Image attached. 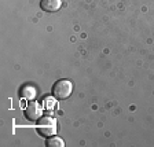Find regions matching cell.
<instances>
[{"mask_svg": "<svg viewBox=\"0 0 154 147\" xmlns=\"http://www.w3.org/2000/svg\"><path fill=\"white\" fill-rule=\"evenodd\" d=\"M43 114V109L42 106L38 105L37 102H30L25 109V115L29 121H37Z\"/></svg>", "mask_w": 154, "mask_h": 147, "instance_id": "3", "label": "cell"}, {"mask_svg": "<svg viewBox=\"0 0 154 147\" xmlns=\"http://www.w3.org/2000/svg\"><path fill=\"white\" fill-rule=\"evenodd\" d=\"M54 105H55V102L52 98H47V99L44 100V106L48 112H52V110H54Z\"/></svg>", "mask_w": 154, "mask_h": 147, "instance_id": "7", "label": "cell"}, {"mask_svg": "<svg viewBox=\"0 0 154 147\" xmlns=\"http://www.w3.org/2000/svg\"><path fill=\"white\" fill-rule=\"evenodd\" d=\"M72 91H73V85H72V83L69 80L57 81L54 84V88H52V93H54L55 99H59V100L67 99L72 95Z\"/></svg>", "mask_w": 154, "mask_h": 147, "instance_id": "1", "label": "cell"}, {"mask_svg": "<svg viewBox=\"0 0 154 147\" xmlns=\"http://www.w3.org/2000/svg\"><path fill=\"white\" fill-rule=\"evenodd\" d=\"M37 129L43 136L50 138V136L55 135V132H57V122L51 117H44V118L40 120V122L37 125Z\"/></svg>", "mask_w": 154, "mask_h": 147, "instance_id": "2", "label": "cell"}, {"mask_svg": "<svg viewBox=\"0 0 154 147\" xmlns=\"http://www.w3.org/2000/svg\"><path fill=\"white\" fill-rule=\"evenodd\" d=\"M62 0H42L40 2V7L47 13H55L61 8Z\"/></svg>", "mask_w": 154, "mask_h": 147, "instance_id": "4", "label": "cell"}, {"mask_svg": "<svg viewBox=\"0 0 154 147\" xmlns=\"http://www.w3.org/2000/svg\"><path fill=\"white\" fill-rule=\"evenodd\" d=\"M21 96L23 99H28V100H32L36 98V90L33 87H23L22 91H21Z\"/></svg>", "mask_w": 154, "mask_h": 147, "instance_id": "5", "label": "cell"}, {"mask_svg": "<svg viewBox=\"0 0 154 147\" xmlns=\"http://www.w3.org/2000/svg\"><path fill=\"white\" fill-rule=\"evenodd\" d=\"M47 146L48 147H63L65 143H63V140H62V139L54 136V138H50V139H48Z\"/></svg>", "mask_w": 154, "mask_h": 147, "instance_id": "6", "label": "cell"}]
</instances>
